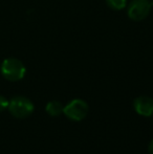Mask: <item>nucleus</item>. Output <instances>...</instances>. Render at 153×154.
I'll list each match as a JSON object with an SVG mask.
<instances>
[{
  "label": "nucleus",
  "instance_id": "obj_7",
  "mask_svg": "<svg viewBox=\"0 0 153 154\" xmlns=\"http://www.w3.org/2000/svg\"><path fill=\"white\" fill-rule=\"evenodd\" d=\"M106 3L111 10L122 11L125 8H127L128 0H106Z\"/></svg>",
  "mask_w": 153,
  "mask_h": 154
},
{
  "label": "nucleus",
  "instance_id": "obj_2",
  "mask_svg": "<svg viewBox=\"0 0 153 154\" xmlns=\"http://www.w3.org/2000/svg\"><path fill=\"white\" fill-rule=\"evenodd\" d=\"M8 109L14 118L25 119L29 118L33 113L35 106L29 97H23V95H17L10 101Z\"/></svg>",
  "mask_w": 153,
  "mask_h": 154
},
{
  "label": "nucleus",
  "instance_id": "obj_5",
  "mask_svg": "<svg viewBox=\"0 0 153 154\" xmlns=\"http://www.w3.org/2000/svg\"><path fill=\"white\" fill-rule=\"evenodd\" d=\"M133 108L139 116H153V99L147 95H141L134 100Z\"/></svg>",
  "mask_w": 153,
  "mask_h": 154
},
{
  "label": "nucleus",
  "instance_id": "obj_9",
  "mask_svg": "<svg viewBox=\"0 0 153 154\" xmlns=\"http://www.w3.org/2000/svg\"><path fill=\"white\" fill-rule=\"evenodd\" d=\"M148 152H149V154H153V140L149 143V146H148Z\"/></svg>",
  "mask_w": 153,
  "mask_h": 154
},
{
  "label": "nucleus",
  "instance_id": "obj_6",
  "mask_svg": "<svg viewBox=\"0 0 153 154\" xmlns=\"http://www.w3.org/2000/svg\"><path fill=\"white\" fill-rule=\"evenodd\" d=\"M45 110L50 116H59L63 113L64 105L60 101H50L47 103Z\"/></svg>",
  "mask_w": 153,
  "mask_h": 154
},
{
  "label": "nucleus",
  "instance_id": "obj_3",
  "mask_svg": "<svg viewBox=\"0 0 153 154\" xmlns=\"http://www.w3.org/2000/svg\"><path fill=\"white\" fill-rule=\"evenodd\" d=\"M88 110H89L88 104L84 100L75 99L64 106L63 113L69 120L75 121V122H80L87 116Z\"/></svg>",
  "mask_w": 153,
  "mask_h": 154
},
{
  "label": "nucleus",
  "instance_id": "obj_4",
  "mask_svg": "<svg viewBox=\"0 0 153 154\" xmlns=\"http://www.w3.org/2000/svg\"><path fill=\"white\" fill-rule=\"evenodd\" d=\"M150 0H131L127 4V14L133 21H142L149 16L151 12Z\"/></svg>",
  "mask_w": 153,
  "mask_h": 154
},
{
  "label": "nucleus",
  "instance_id": "obj_1",
  "mask_svg": "<svg viewBox=\"0 0 153 154\" xmlns=\"http://www.w3.org/2000/svg\"><path fill=\"white\" fill-rule=\"evenodd\" d=\"M0 72L2 77L10 82L20 81L24 78L26 68L24 64L16 58H6L0 66Z\"/></svg>",
  "mask_w": 153,
  "mask_h": 154
},
{
  "label": "nucleus",
  "instance_id": "obj_10",
  "mask_svg": "<svg viewBox=\"0 0 153 154\" xmlns=\"http://www.w3.org/2000/svg\"><path fill=\"white\" fill-rule=\"evenodd\" d=\"M150 3H151V5L153 6V0H150Z\"/></svg>",
  "mask_w": 153,
  "mask_h": 154
},
{
  "label": "nucleus",
  "instance_id": "obj_8",
  "mask_svg": "<svg viewBox=\"0 0 153 154\" xmlns=\"http://www.w3.org/2000/svg\"><path fill=\"white\" fill-rule=\"evenodd\" d=\"M8 103H10V101H8L5 97L0 95V112H2V111H4V110L8 109Z\"/></svg>",
  "mask_w": 153,
  "mask_h": 154
}]
</instances>
